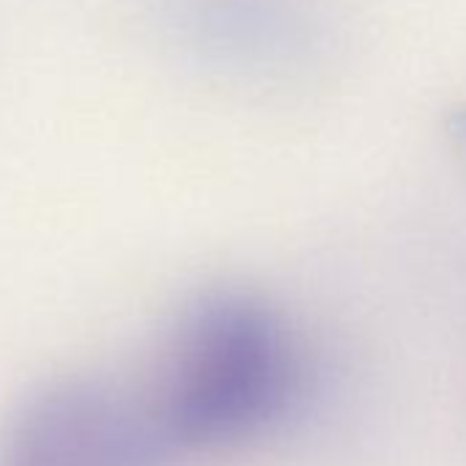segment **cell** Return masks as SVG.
Returning a JSON list of instances; mask_svg holds the SVG:
<instances>
[{
  "mask_svg": "<svg viewBox=\"0 0 466 466\" xmlns=\"http://www.w3.org/2000/svg\"><path fill=\"white\" fill-rule=\"evenodd\" d=\"M450 127H452V137H455V140H461V143L466 146V105H463V107H458V110L452 113Z\"/></svg>",
  "mask_w": 466,
  "mask_h": 466,
  "instance_id": "cell-3",
  "label": "cell"
},
{
  "mask_svg": "<svg viewBox=\"0 0 466 466\" xmlns=\"http://www.w3.org/2000/svg\"><path fill=\"white\" fill-rule=\"evenodd\" d=\"M157 425L118 392L83 379L34 390L12 414L4 466H154Z\"/></svg>",
  "mask_w": 466,
  "mask_h": 466,
  "instance_id": "cell-2",
  "label": "cell"
},
{
  "mask_svg": "<svg viewBox=\"0 0 466 466\" xmlns=\"http://www.w3.org/2000/svg\"><path fill=\"white\" fill-rule=\"evenodd\" d=\"M299 349L283 313L242 289H214L187 305L173 332L159 425L184 444L242 441L291 406Z\"/></svg>",
  "mask_w": 466,
  "mask_h": 466,
  "instance_id": "cell-1",
  "label": "cell"
}]
</instances>
